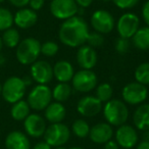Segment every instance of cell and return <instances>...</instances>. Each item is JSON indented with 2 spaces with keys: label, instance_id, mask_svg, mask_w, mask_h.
<instances>
[{
  "label": "cell",
  "instance_id": "cell-1",
  "mask_svg": "<svg viewBox=\"0 0 149 149\" xmlns=\"http://www.w3.org/2000/svg\"><path fill=\"white\" fill-rule=\"evenodd\" d=\"M89 27L81 17H72L63 21L58 31V38L63 45L76 48L84 45L89 35Z\"/></svg>",
  "mask_w": 149,
  "mask_h": 149
},
{
  "label": "cell",
  "instance_id": "cell-2",
  "mask_svg": "<svg viewBox=\"0 0 149 149\" xmlns=\"http://www.w3.org/2000/svg\"><path fill=\"white\" fill-rule=\"evenodd\" d=\"M106 123L112 127H120L127 123L129 118V108L123 100L110 99L102 107Z\"/></svg>",
  "mask_w": 149,
  "mask_h": 149
},
{
  "label": "cell",
  "instance_id": "cell-3",
  "mask_svg": "<svg viewBox=\"0 0 149 149\" xmlns=\"http://www.w3.org/2000/svg\"><path fill=\"white\" fill-rule=\"evenodd\" d=\"M41 54V43L33 37H28L22 40L17 46L15 56L17 61L24 65L33 64L37 61Z\"/></svg>",
  "mask_w": 149,
  "mask_h": 149
},
{
  "label": "cell",
  "instance_id": "cell-4",
  "mask_svg": "<svg viewBox=\"0 0 149 149\" xmlns=\"http://www.w3.org/2000/svg\"><path fill=\"white\" fill-rule=\"evenodd\" d=\"M27 90V86L24 83L23 78L13 76L5 80L2 85L1 96L6 102L13 104L24 98Z\"/></svg>",
  "mask_w": 149,
  "mask_h": 149
},
{
  "label": "cell",
  "instance_id": "cell-5",
  "mask_svg": "<svg viewBox=\"0 0 149 149\" xmlns=\"http://www.w3.org/2000/svg\"><path fill=\"white\" fill-rule=\"evenodd\" d=\"M27 102L31 109L42 111L52 102V90L47 85H37L28 94Z\"/></svg>",
  "mask_w": 149,
  "mask_h": 149
},
{
  "label": "cell",
  "instance_id": "cell-6",
  "mask_svg": "<svg viewBox=\"0 0 149 149\" xmlns=\"http://www.w3.org/2000/svg\"><path fill=\"white\" fill-rule=\"evenodd\" d=\"M44 141L51 147L64 146L70 138V130L62 123L50 124L44 133Z\"/></svg>",
  "mask_w": 149,
  "mask_h": 149
},
{
  "label": "cell",
  "instance_id": "cell-7",
  "mask_svg": "<svg viewBox=\"0 0 149 149\" xmlns=\"http://www.w3.org/2000/svg\"><path fill=\"white\" fill-rule=\"evenodd\" d=\"M147 97H148L147 87L136 81L127 84L122 90L123 101L126 104L140 105L147 99Z\"/></svg>",
  "mask_w": 149,
  "mask_h": 149
},
{
  "label": "cell",
  "instance_id": "cell-8",
  "mask_svg": "<svg viewBox=\"0 0 149 149\" xmlns=\"http://www.w3.org/2000/svg\"><path fill=\"white\" fill-rule=\"evenodd\" d=\"M97 85V76L91 70H81L74 72L72 79V88L77 92L88 93Z\"/></svg>",
  "mask_w": 149,
  "mask_h": 149
},
{
  "label": "cell",
  "instance_id": "cell-9",
  "mask_svg": "<svg viewBox=\"0 0 149 149\" xmlns=\"http://www.w3.org/2000/svg\"><path fill=\"white\" fill-rule=\"evenodd\" d=\"M50 13L55 19L66 21L78 15L79 6L74 0H52L50 2Z\"/></svg>",
  "mask_w": 149,
  "mask_h": 149
},
{
  "label": "cell",
  "instance_id": "cell-10",
  "mask_svg": "<svg viewBox=\"0 0 149 149\" xmlns=\"http://www.w3.org/2000/svg\"><path fill=\"white\" fill-rule=\"evenodd\" d=\"M90 24L94 31L101 35L110 33L116 27L113 15L109 11L104 9H98L94 11L90 19Z\"/></svg>",
  "mask_w": 149,
  "mask_h": 149
},
{
  "label": "cell",
  "instance_id": "cell-11",
  "mask_svg": "<svg viewBox=\"0 0 149 149\" xmlns=\"http://www.w3.org/2000/svg\"><path fill=\"white\" fill-rule=\"evenodd\" d=\"M140 28V19L134 13H125L120 17L116 23V31L120 37L132 39Z\"/></svg>",
  "mask_w": 149,
  "mask_h": 149
},
{
  "label": "cell",
  "instance_id": "cell-12",
  "mask_svg": "<svg viewBox=\"0 0 149 149\" xmlns=\"http://www.w3.org/2000/svg\"><path fill=\"white\" fill-rule=\"evenodd\" d=\"M116 142L124 149H132L136 147L139 142V135L137 129L131 125H123L118 127L114 132Z\"/></svg>",
  "mask_w": 149,
  "mask_h": 149
},
{
  "label": "cell",
  "instance_id": "cell-13",
  "mask_svg": "<svg viewBox=\"0 0 149 149\" xmlns=\"http://www.w3.org/2000/svg\"><path fill=\"white\" fill-rule=\"evenodd\" d=\"M31 77L38 85H47L53 79V68L46 60H37L31 64Z\"/></svg>",
  "mask_w": 149,
  "mask_h": 149
},
{
  "label": "cell",
  "instance_id": "cell-14",
  "mask_svg": "<svg viewBox=\"0 0 149 149\" xmlns=\"http://www.w3.org/2000/svg\"><path fill=\"white\" fill-rule=\"evenodd\" d=\"M46 128V120L38 113H30L24 120V129L26 134L32 138L43 137Z\"/></svg>",
  "mask_w": 149,
  "mask_h": 149
},
{
  "label": "cell",
  "instance_id": "cell-15",
  "mask_svg": "<svg viewBox=\"0 0 149 149\" xmlns=\"http://www.w3.org/2000/svg\"><path fill=\"white\" fill-rule=\"evenodd\" d=\"M102 110V102L99 101L95 96L88 95L82 97L78 101L77 111L84 118H92Z\"/></svg>",
  "mask_w": 149,
  "mask_h": 149
},
{
  "label": "cell",
  "instance_id": "cell-16",
  "mask_svg": "<svg viewBox=\"0 0 149 149\" xmlns=\"http://www.w3.org/2000/svg\"><path fill=\"white\" fill-rule=\"evenodd\" d=\"M76 59L82 70H92L97 63V52L93 47L84 44L78 49Z\"/></svg>",
  "mask_w": 149,
  "mask_h": 149
},
{
  "label": "cell",
  "instance_id": "cell-17",
  "mask_svg": "<svg viewBox=\"0 0 149 149\" xmlns=\"http://www.w3.org/2000/svg\"><path fill=\"white\" fill-rule=\"evenodd\" d=\"M114 135L112 126L107 123H98L91 127L89 133V138L95 144H105L111 140Z\"/></svg>",
  "mask_w": 149,
  "mask_h": 149
},
{
  "label": "cell",
  "instance_id": "cell-18",
  "mask_svg": "<svg viewBox=\"0 0 149 149\" xmlns=\"http://www.w3.org/2000/svg\"><path fill=\"white\" fill-rule=\"evenodd\" d=\"M38 22V15L31 8H19L13 15V24L19 29H30L34 27Z\"/></svg>",
  "mask_w": 149,
  "mask_h": 149
},
{
  "label": "cell",
  "instance_id": "cell-19",
  "mask_svg": "<svg viewBox=\"0 0 149 149\" xmlns=\"http://www.w3.org/2000/svg\"><path fill=\"white\" fill-rule=\"evenodd\" d=\"M6 149H31V142L27 134L21 131H13L5 138Z\"/></svg>",
  "mask_w": 149,
  "mask_h": 149
},
{
  "label": "cell",
  "instance_id": "cell-20",
  "mask_svg": "<svg viewBox=\"0 0 149 149\" xmlns=\"http://www.w3.org/2000/svg\"><path fill=\"white\" fill-rule=\"evenodd\" d=\"M53 78L58 83H68L72 81L74 74V68L72 64L68 60H59L53 66Z\"/></svg>",
  "mask_w": 149,
  "mask_h": 149
},
{
  "label": "cell",
  "instance_id": "cell-21",
  "mask_svg": "<svg viewBox=\"0 0 149 149\" xmlns=\"http://www.w3.org/2000/svg\"><path fill=\"white\" fill-rule=\"evenodd\" d=\"M66 109L64 105L60 102H51L44 110V116L47 122L50 124H58L62 123L65 118Z\"/></svg>",
  "mask_w": 149,
  "mask_h": 149
},
{
  "label": "cell",
  "instance_id": "cell-22",
  "mask_svg": "<svg viewBox=\"0 0 149 149\" xmlns=\"http://www.w3.org/2000/svg\"><path fill=\"white\" fill-rule=\"evenodd\" d=\"M133 123L137 130H149V103H142L136 108L133 114Z\"/></svg>",
  "mask_w": 149,
  "mask_h": 149
},
{
  "label": "cell",
  "instance_id": "cell-23",
  "mask_svg": "<svg viewBox=\"0 0 149 149\" xmlns=\"http://www.w3.org/2000/svg\"><path fill=\"white\" fill-rule=\"evenodd\" d=\"M30 111H31V107L28 104L27 100L22 99L13 104L10 109V116L15 120L24 122L28 118V116L31 113Z\"/></svg>",
  "mask_w": 149,
  "mask_h": 149
},
{
  "label": "cell",
  "instance_id": "cell-24",
  "mask_svg": "<svg viewBox=\"0 0 149 149\" xmlns=\"http://www.w3.org/2000/svg\"><path fill=\"white\" fill-rule=\"evenodd\" d=\"M133 44L138 50H149V27L139 28L138 31L132 37Z\"/></svg>",
  "mask_w": 149,
  "mask_h": 149
},
{
  "label": "cell",
  "instance_id": "cell-25",
  "mask_svg": "<svg viewBox=\"0 0 149 149\" xmlns=\"http://www.w3.org/2000/svg\"><path fill=\"white\" fill-rule=\"evenodd\" d=\"M72 93V88L68 83H58L52 90V98L56 102H62L68 100Z\"/></svg>",
  "mask_w": 149,
  "mask_h": 149
},
{
  "label": "cell",
  "instance_id": "cell-26",
  "mask_svg": "<svg viewBox=\"0 0 149 149\" xmlns=\"http://www.w3.org/2000/svg\"><path fill=\"white\" fill-rule=\"evenodd\" d=\"M90 129H91V127L89 126V124L85 120L78 118V120H74V123H72L70 133H72L78 138L84 139L89 137Z\"/></svg>",
  "mask_w": 149,
  "mask_h": 149
},
{
  "label": "cell",
  "instance_id": "cell-27",
  "mask_svg": "<svg viewBox=\"0 0 149 149\" xmlns=\"http://www.w3.org/2000/svg\"><path fill=\"white\" fill-rule=\"evenodd\" d=\"M1 38H2L3 45L8 48H17V46L21 42V35L15 28H10L3 32Z\"/></svg>",
  "mask_w": 149,
  "mask_h": 149
},
{
  "label": "cell",
  "instance_id": "cell-28",
  "mask_svg": "<svg viewBox=\"0 0 149 149\" xmlns=\"http://www.w3.org/2000/svg\"><path fill=\"white\" fill-rule=\"evenodd\" d=\"M112 95H113V89H112V86L109 83H102L98 85L97 88H96L95 97L99 101H101L102 103L103 102L106 103L110 99H112Z\"/></svg>",
  "mask_w": 149,
  "mask_h": 149
},
{
  "label": "cell",
  "instance_id": "cell-29",
  "mask_svg": "<svg viewBox=\"0 0 149 149\" xmlns=\"http://www.w3.org/2000/svg\"><path fill=\"white\" fill-rule=\"evenodd\" d=\"M136 82L144 86L149 85V62H142L136 68L134 72Z\"/></svg>",
  "mask_w": 149,
  "mask_h": 149
},
{
  "label": "cell",
  "instance_id": "cell-30",
  "mask_svg": "<svg viewBox=\"0 0 149 149\" xmlns=\"http://www.w3.org/2000/svg\"><path fill=\"white\" fill-rule=\"evenodd\" d=\"M13 15L9 9L0 7V31L4 32L13 28Z\"/></svg>",
  "mask_w": 149,
  "mask_h": 149
},
{
  "label": "cell",
  "instance_id": "cell-31",
  "mask_svg": "<svg viewBox=\"0 0 149 149\" xmlns=\"http://www.w3.org/2000/svg\"><path fill=\"white\" fill-rule=\"evenodd\" d=\"M59 50V46L54 41H46L41 44V54L47 57H53L57 54Z\"/></svg>",
  "mask_w": 149,
  "mask_h": 149
},
{
  "label": "cell",
  "instance_id": "cell-32",
  "mask_svg": "<svg viewBox=\"0 0 149 149\" xmlns=\"http://www.w3.org/2000/svg\"><path fill=\"white\" fill-rule=\"evenodd\" d=\"M86 43H88L87 45L91 46V47H100L101 45H103L104 43V38L103 35L97 33V32H93V33H89L87 37V41Z\"/></svg>",
  "mask_w": 149,
  "mask_h": 149
},
{
  "label": "cell",
  "instance_id": "cell-33",
  "mask_svg": "<svg viewBox=\"0 0 149 149\" xmlns=\"http://www.w3.org/2000/svg\"><path fill=\"white\" fill-rule=\"evenodd\" d=\"M114 49L118 53L125 54L130 50V41L129 39H125V38H118L114 42Z\"/></svg>",
  "mask_w": 149,
  "mask_h": 149
},
{
  "label": "cell",
  "instance_id": "cell-34",
  "mask_svg": "<svg viewBox=\"0 0 149 149\" xmlns=\"http://www.w3.org/2000/svg\"><path fill=\"white\" fill-rule=\"evenodd\" d=\"M113 4L120 9H131L139 3L140 0H111Z\"/></svg>",
  "mask_w": 149,
  "mask_h": 149
},
{
  "label": "cell",
  "instance_id": "cell-35",
  "mask_svg": "<svg viewBox=\"0 0 149 149\" xmlns=\"http://www.w3.org/2000/svg\"><path fill=\"white\" fill-rule=\"evenodd\" d=\"M141 15H142V19L144 23L147 25V27H149V0H147L146 2L143 4Z\"/></svg>",
  "mask_w": 149,
  "mask_h": 149
},
{
  "label": "cell",
  "instance_id": "cell-36",
  "mask_svg": "<svg viewBox=\"0 0 149 149\" xmlns=\"http://www.w3.org/2000/svg\"><path fill=\"white\" fill-rule=\"evenodd\" d=\"M44 3H45V0H30L29 1L30 8L35 10L36 13L43 7Z\"/></svg>",
  "mask_w": 149,
  "mask_h": 149
},
{
  "label": "cell",
  "instance_id": "cell-37",
  "mask_svg": "<svg viewBox=\"0 0 149 149\" xmlns=\"http://www.w3.org/2000/svg\"><path fill=\"white\" fill-rule=\"evenodd\" d=\"M8 1L13 6L19 7V8H24V7H26L27 5H29L30 0H8Z\"/></svg>",
  "mask_w": 149,
  "mask_h": 149
},
{
  "label": "cell",
  "instance_id": "cell-38",
  "mask_svg": "<svg viewBox=\"0 0 149 149\" xmlns=\"http://www.w3.org/2000/svg\"><path fill=\"white\" fill-rule=\"evenodd\" d=\"M77 5L79 6V8H82V9H85L87 7L91 6V4L93 3L94 0H74Z\"/></svg>",
  "mask_w": 149,
  "mask_h": 149
},
{
  "label": "cell",
  "instance_id": "cell-39",
  "mask_svg": "<svg viewBox=\"0 0 149 149\" xmlns=\"http://www.w3.org/2000/svg\"><path fill=\"white\" fill-rule=\"evenodd\" d=\"M104 149H120L118 144L116 142V140H109L104 144Z\"/></svg>",
  "mask_w": 149,
  "mask_h": 149
},
{
  "label": "cell",
  "instance_id": "cell-40",
  "mask_svg": "<svg viewBox=\"0 0 149 149\" xmlns=\"http://www.w3.org/2000/svg\"><path fill=\"white\" fill-rule=\"evenodd\" d=\"M32 149H52V147L49 144H47L45 141H40L37 144L34 145V147Z\"/></svg>",
  "mask_w": 149,
  "mask_h": 149
},
{
  "label": "cell",
  "instance_id": "cell-41",
  "mask_svg": "<svg viewBox=\"0 0 149 149\" xmlns=\"http://www.w3.org/2000/svg\"><path fill=\"white\" fill-rule=\"evenodd\" d=\"M136 149H149V142L142 140L136 145Z\"/></svg>",
  "mask_w": 149,
  "mask_h": 149
},
{
  "label": "cell",
  "instance_id": "cell-42",
  "mask_svg": "<svg viewBox=\"0 0 149 149\" xmlns=\"http://www.w3.org/2000/svg\"><path fill=\"white\" fill-rule=\"evenodd\" d=\"M23 81L24 83L26 84V86H30L32 84V82H33V79H32V77H24L23 78Z\"/></svg>",
  "mask_w": 149,
  "mask_h": 149
},
{
  "label": "cell",
  "instance_id": "cell-43",
  "mask_svg": "<svg viewBox=\"0 0 149 149\" xmlns=\"http://www.w3.org/2000/svg\"><path fill=\"white\" fill-rule=\"evenodd\" d=\"M5 61H6V59H5V56L3 55L2 53H0V68H1V66L5 63Z\"/></svg>",
  "mask_w": 149,
  "mask_h": 149
},
{
  "label": "cell",
  "instance_id": "cell-44",
  "mask_svg": "<svg viewBox=\"0 0 149 149\" xmlns=\"http://www.w3.org/2000/svg\"><path fill=\"white\" fill-rule=\"evenodd\" d=\"M143 140L149 142V130L145 131V132H144V135H143Z\"/></svg>",
  "mask_w": 149,
  "mask_h": 149
},
{
  "label": "cell",
  "instance_id": "cell-45",
  "mask_svg": "<svg viewBox=\"0 0 149 149\" xmlns=\"http://www.w3.org/2000/svg\"><path fill=\"white\" fill-rule=\"evenodd\" d=\"M66 149H84V148L79 147V146H72V147H70V148H66Z\"/></svg>",
  "mask_w": 149,
  "mask_h": 149
},
{
  "label": "cell",
  "instance_id": "cell-46",
  "mask_svg": "<svg viewBox=\"0 0 149 149\" xmlns=\"http://www.w3.org/2000/svg\"><path fill=\"white\" fill-rule=\"evenodd\" d=\"M3 47V42H2V38L0 37V51H1V49H2Z\"/></svg>",
  "mask_w": 149,
  "mask_h": 149
},
{
  "label": "cell",
  "instance_id": "cell-47",
  "mask_svg": "<svg viewBox=\"0 0 149 149\" xmlns=\"http://www.w3.org/2000/svg\"><path fill=\"white\" fill-rule=\"evenodd\" d=\"M54 149H66L64 146H59V147H55Z\"/></svg>",
  "mask_w": 149,
  "mask_h": 149
},
{
  "label": "cell",
  "instance_id": "cell-48",
  "mask_svg": "<svg viewBox=\"0 0 149 149\" xmlns=\"http://www.w3.org/2000/svg\"><path fill=\"white\" fill-rule=\"evenodd\" d=\"M1 91H2V85L0 83V95H1Z\"/></svg>",
  "mask_w": 149,
  "mask_h": 149
},
{
  "label": "cell",
  "instance_id": "cell-49",
  "mask_svg": "<svg viewBox=\"0 0 149 149\" xmlns=\"http://www.w3.org/2000/svg\"><path fill=\"white\" fill-rule=\"evenodd\" d=\"M100 1H103V2H108V1H111V0H100Z\"/></svg>",
  "mask_w": 149,
  "mask_h": 149
},
{
  "label": "cell",
  "instance_id": "cell-50",
  "mask_svg": "<svg viewBox=\"0 0 149 149\" xmlns=\"http://www.w3.org/2000/svg\"><path fill=\"white\" fill-rule=\"evenodd\" d=\"M5 0H0V3H2V2H4Z\"/></svg>",
  "mask_w": 149,
  "mask_h": 149
}]
</instances>
